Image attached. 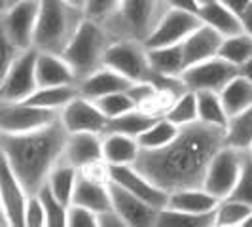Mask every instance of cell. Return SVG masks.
<instances>
[{
	"label": "cell",
	"instance_id": "obj_1",
	"mask_svg": "<svg viewBox=\"0 0 252 227\" xmlns=\"http://www.w3.org/2000/svg\"><path fill=\"white\" fill-rule=\"evenodd\" d=\"M224 144L222 127L195 121L180 127L177 137L161 148L140 150L133 167L167 193L203 188L207 167Z\"/></svg>",
	"mask_w": 252,
	"mask_h": 227
},
{
	"label": "cell",
	"instance_id": "obj_2",
	"mask_svg": "<svg viewBox=\"0 0 252 227\" xmlns=\"http://www.w3.org/2000/svg\"><path fill=\"white\" fill-rule=\"evenodd\" d=\"M66 137L68 133L59 117L29 133H0V153L29 195H34L46 184L51 169L61 161Z\"/></svg>",
	"mask_w": 252,
	"mask_h": 227
},
{
	"label": "cell",
	"instance_id": "obj_3",
	"mask_svg": "<svg viewBox=\"0 0 252 227\" xmlns=\"http://www.w3.org/2000/svg\"><path fill=\"white\" fill-rule=\"evenodd\" d=\"M38 2L40 6H38L32 48L36 51L63 55L64 48L72 40L86 13L84 10L68 4L66 0H38Z\"/></svg>",
	"mask_w": 252,
	"mask_h": 227
},
{
	"label": "cell",
	"instance_id": "obj_4",
	"mask_svg": "<svg viewBox=\"0 0 252 227\" xmlns=\"http://www.w3.org/2000/svg\"><path fill=\"white\" fill-rule=\"evenodd\" d=\"M116 38L118 36L106 25L84 17L72 40L63 51L64 61L74 70L76 82L95 72L97 68H101L104 51Z\"/></svg>",
	"mask_w": 252,
	"mask_h": 227
},
{
	"label": "cell",
	"instance_id": "obj_5",
	"mask_svg": "<svg viewBox=\"0 0 252 227\" xmlns=\"http://www.w3.org/2000/svg\"><path fill=\"white\" fill-rule=\"evenodd\" d=\"M102 66H108L129 82H150L154 70L148 61V50L137 38H116L104 51Z\"/></svg>",
	"mask_w": 252,
	"mask_h": 227
},
{
	"label": "cell",
	"instance_id": "obj_6",
	"mask_svg": "<svg viewBox=\"0 0 252 227\" xmlns=\"http://www.w3.org/2000/svg\"><path fill=\"white\" fill-rule=\"evenodd\" d=\"M247 151L235 150L231 146H222L211 159L207 167V172L203 178V189H207L211 195H215L218 201L229 197L233 191L237 178H239L243 159Z\"/></svg>",
	"mask_w": 252,
	"mask_h": 227
},
{
	"label": "cell",
	"instance_id": "obj_7",
	"mask_svg": "<svg viewBox=\"0 0 252 227\" xmlns=\"http://www.w3.org/2000/svg\"><path fill=\"white\" fill-rule=\"evenodd\" d=\"M165 10L163 0H124L118 19V36L144 40Z\"/></svg>",
	"mask_w": 252,
	"mask_h": 227
},
{
	"label": "cell",
	"instance_id": "obj_8",
	"mask_svg": "<svg viewBox=\"0 0 252 227\" xmlns=\"http://www.w3.org/2000/svg\"><path fill=\"white\" fill-rule=\"evenodd\" d=\"M59 112L46 110L25 101H0V133L17 135L50 125Z\"/></svg>",
	"mask_w": 252,
	"mask_h": 227
},
{
	"label": "cell",
	"instance_id": "obj_9",
	"mask_svg": "<svg viewBox=\"0 0 252 227\" xmlns=\"http://www.w3.org/2000/svg\"><path fill=\"white\" fill-rule=\"evenodd\" d=\"M201 25L197 13L186 12V10H175L167 8L165 13L158 19L148 36L142 40V44L152 50V48H165V46H175L180 44L189 32H193Z\"/></svg>",
	"mask_w": 252,
	"mask_h": 227
},
{
	"label": "cell",
	"instance_id": "obj_10",
	"mask_svg": "<svg viewBox=\"0 0 252 227\" xmlns=\"http://www.w3.org/2000/svg\"><path fill=\"white\" fill-rule=\"evenodd\" d=\"M38 89L36 50L19 51L0 84L2 101H25Z\"/></svg>",
	"mask_w": 252,
	"mask_h": 227
},
{
	"label": "cell",
	"instance_id": "obj_11",
	"mask_svg": "<svg viewBox=\"0 0 252 227\" xmlns=\"http://www.w3.org/2000/svg\"><path fill=\"white\" fill-rule=\"evenodd\" d=\"M239 74V68L224 61L222 57H211L203 63L191 64L182 70L180 82L189 91H215L220 93L222 87L233 76Z\"/></svg>",
	"mask_w": 252,
	"mask_h": 227
},
{
	"label": "cell",
	"instance_id": "obj_12",
	"mask_svg": "<svg viewBox=\"0 0 252 227\" xmlns=\"http://www.w3.org/2000/svg\"><path fill=\"white\" fill-rule=\"evenodd\" d=\"M38 6H40L38 0H23V2H15V4L6 6L4 12L0 13L6 34L10 36L13 46L19 51L32 48L38 19Z\"/></svg>",
	"mask_w": 252,
	"mask_h": 227
},
{
	"label": "cell",
	"instance_id": "obj_13",
	"mask_svg": "<svg viewBox=\"0 0 252 227\" xmlns=\"http://www.w3.org/2000/svg\"><path fill=\"white\" fill-rule=\"evenodd\" d=\"M59 121L66 133H99L102 135L106 127V117L99 110L95 101L78 95L59 112Z\"/></svg>",
	"mask_w": 252,
	"mask_h": 227
},
{
	"label": "cell",
	"instance_id": "obj_14",
	"mask_svg": "<svg viewBox=\"0 0 252 227\" xmlns=\"http://www.w3.org/2000/svg\"><path fill=\"white\" fill-rule=\"evenodd\" d=\"M27 199L29 193L25 191L23 184L0 153V204L10 227H23Z\"/></svg>",
	"mask_w": 252,
	"mask_h": 227
},
{
	"label": "cell",
	"instance_id": "obj_15",
	"mask_svg": "<svg viewBox=\"0 0 252 227\" xmlns=\"http://www.w3.org/2000/svg\"><path fill=\"white\" fill-rule=\"evenodd\" d=\"M110 199L112 208L124 220L126 227H156L158 224L159 210L135 197L116 182H110Z\"/></svg>",
	"mask_w": 252,
	"mask_h": 227
},
{
	"label": "cell",
	"instance_id": "obj_16",
	"mask_svg": "<svg viewBox=\"0 0 252 227\" xmlns=\"http://www.w3.org/2000/svg\"><path fill=\"white\" fill-rule=\"evenodd\" d=\"M110 167V165H108ZM110 182L120 184L122 188H126L129 193H133L135 197L148 202L150 206L161 210L167 204V197L169 193L158 188L152 180L144 176L140 170H137L133 165H118V167H110Z\"/></svg>",
	"mask_w": 252,
	"mask_h": 227
},
{
	"label": "cell",
	"instance_id": "obj_17",
	"mask_svg": "<svg viewBox=\"0 0 252 227\" xmlns=\"http://www.w3.org/2000/svg\"><path fill=\"white\" fill-rule=\"evenodd\" d=\"M222 40L224 36L220 32H216L215 28L203 25V23L193 32H189L188 36L180 42L186 68L191 64L203 63L211 57H216L220 46H222Z\"/></svg>",
	"mask_w": 252,
	"mask_h": 227
},
{
	"label": "cell",
	"instance_id": "obj_18",
	"mask_svg": "<svg viewBox=\"0 0 252 227\" xmlns=\"http://www.w3.org/2000/svg\"><path fill=\"white\" fill-rule=\"evenodd\" d=\"M64 163L72 165L78 170L86 165L102 159L101 135L99 133H68L63 150Z\"/></svg>",
	"mask_w": 252,
	"mask_h": 227
},
{
	"label": "cell",
	"instance_id": "obj_19",
	"mask_svg": "<svg viewBox=\"0 0 252 227\" xmlns=\"http://www.w3.org/2000/svg\"><path fill=\"white\" fill-rule=\"evenodd\" d=\"M70 204H80L93 210L95 214H101L104 210L112 208V199H110V182L95 180L78 170V180H76L74 191Z\"/></svg>",
	"mask_w": 252,
	"mask_h": 227
},
{
	"label": "cell",
	"instance_id": "obj_20",
	"mask_svg": "<svg viewBox=\"0 0 252 227\" xmlns=\"http://www.w3.org/2000/svg\"><path fill=\"white\" fill-rule=\"evenodd\" d=\"M131 84L133 82H129L122 74H118L116 70L108 68V66H101V68H97L95 72H91L89 76L78 80L76 87H78V95L95 101V99L110 95V93L127 91V89L131 87Z\"/></svg>",
	"mask_w": 252,
	"mask_h": 227
},
{
	"label": "cell",
	"instance_id": "obj_21",
	"mask_svg": "<svg viewBox=\"0 0 252 227\" xmlns=\"http://www.w3.org/2000/svg\"><path fill=\"white\" fill-rule=\"evenodd\" d=\"M36 82L38 87L76 84V74L63 55L36 51Z\"/></svg>",
	"mask_w": 252,
	"mask_h": 227
},
{
	"label": "cell",
	"instance_id": "obj_22",
	"mask_svg": "<svg viewBox=\"0 0 252 227\" xmlns=\"http://www.w3.org/2000/svg\"><path fill=\"white\" fill-rule=\"evenodd\" d=\"M218 199L203 188H188L171 191L165 208H173L189 214H211L215 212Z\"/></svg>",
	"mask_w": 252,
	"mask_h": 227
},
{
	"label": "cell",
	"instance_id": "obj_23",
	"mask_svg": "<svg viewBox=\"0 0 252 227\" xmlns=\"http://www.w3.org/2000/svg\"><path fill=\"white\" fill-rule=\"evenodd\" d=\"M102 161L110 167L133 165L140 151L137 139L122 133H102L101 135Z\"/></svg>",
	"mask_w": 252,
	"mask_h": 227
},
{
	"label": "cell",
	"instance_id": "obj_24",
	"mask_svg": "<svg viewBox=\"0 0 252 227\" xmlns=\"http://www.w3.org/2000/svg\"><path fill=\"white\" fill-rule=\"evenodd\" d=\"M197 17L203 25L215 28L222 36H231V34H237L243 30L239 15L231 12L220 0H209L207 4L199 6Z\"/></svg>",
	"mask_w": 252,
	"mask_h": 227
},
{
	"label": "cell",
	"instance_id": "obj_25",
	"mask_svg": "<svg viewBox=\"0 0 252 227\" xmlns=\"http://www.w3.org/2000/svg\"><path fill=\"white\" fill-rule=\"evenodd\" d=\"M218 95L227 115H235L252 106V84L241 74L233 76Z\"/></svg>",
	"mask_w": 252,
	"mask_h": 227
},
{
	"label": "cell",
	"instance_id": "obj_26",
	"mask_svg": "<svg viewBox=\"0 0 252 227\" xmlns=\"http://www.w3.org/2000/svg\"><path fill=\"white\" fill-rule=\"evenodd\" d=\"M148 61L156 74L171 76V78H180L182 70L186 68L180 44L165 46V48H152L148 50Z\"/></svg>",
	"mask_w": 252,
	"mask_h": 227
},
{
	"label": "cell",
	"instance_id": "obj_27",
	"mask_svg": "<svg viewBox=\"0 0 252 227\" xmlns=\"http://www.w3.org/2000/svg\"><path fill=\"white\" fill-rule=\"evenodd\" d=\"M74 97H78V87L76 84H66V85H48V87H38L25 102L34 104L46 110L61 112L68 102Z\"/></svg>",
	"mask_w": 252,
	"mask_h": 227
},
{
	"label": "cell",
	"instance_id": "obj_28",
	"mask_svg": "<svg viewBox=\"0 0 252 227\" xmlns=\"http://www.w3.org/2000/svg\"><path fill=\"white\" fill-rule=\"evenodd\" d=\"M224 142L235 150L249 151L252 146V106L247 110L229 115L224 129Z\"/></svg>",
	"mask_w": 252,
	"mask_h": 227
},
{
	"label": "cell",
	"instance_id": "obj_29",
	"mask_svg": "<svg viewBox=\"0 0 252 227\" xmlns=\"http://www.w3.org/2000/svg\"><path fill=\"white\" fill-rule=\"evenodd\" d=\"M156 119H158L156 115H150V114H146L140 108H131L129 112L108 119L102 133H122V135H127V137L139 139Z\"/></svg>",
	"mask_w": 252,
	"mask_h": 227
},
{
	"label": "cell",
	"instance_id": "obj_30",
	"mask_svg": "<svg viewBox=\"0 0 252 227\" xmlns=\"http://www.w3.org/2000/svg\"><path fill=\"white\" fill-rule=\"evenodd\" d=\"M76 180H78V169L72 165L64 163L63 159L51 169L50 176L46 180L48 188L51 189V193L63 202V204H70L72 199V191H74Z\"/></svg>",
	"mask_w": 252,
	"mask_h": 227
},
{
	"label": "cell",
	"instance_id": "obj_31",
	"mask_svg": "<svg viewBox=\"0 0 252 227\" xmlns=\"http://www.w3.org/2000/svg\"><path fill=\"white\" fill-rule=\"evenodd\" d=\"M195 95H197V121L205 125L226 129L229 115L224 110L220 95L215 91H197Z\"/></svg>",
	"mask_w": 252,
	"mask_h": 227
},
{
	"label": "cell",
	"instance_id": "obj_32",
	"mask_svg": "<svg viewBox=\"0 0 252 227\" xmlns=\"http://www.w3.org/2000/svg\"><path fill=\"white\" fill-rule=\"evenodd\" d=\"M218 57H222L224 61L239 68L241 64L252 59V36L243 30L231 36H224L222 46L218 50Z\"/></svg>",
	"mask_w": 252,
	"mask_h": 227
},
{
	"label": "cell",
	"instance_id": "obj_33",
	"mask_svg": "<svg viewBox=\"0 0 252 227\" xmlns=\"http://www.w3.org/2000/svg\"><path fill=\"white\" fill-rule=\"evenodd\" d=\"M122 2L124 0H86L84 13L89 19L106 25L118 36V19L122 12Z\"/></svg>",
	"mask_w": 252,
	"mask_h": 227
},
{
	"label": "cell",
	"instance_id": "obj_34",
	"mask_svg": "<svg viewBox=\"0 0 252 227\" xmlns=\"http://www.w3.org/2000/svg\"><path fill=\"white\" fill-rule=\"evenodd\" d=\"M165 117L175 123V125L180 129V127H186L189 123H195L197 121V95L195 91H182L178 95L175 102L171 104V108L167 110Z\"/></svg>",
	"mask_w": 252,
	"mask_h": 227
},
{
	"label": "cell",
	"instance_id": "obj_35",
	"mask_svg": "<svg viewBox=\"0 0 252 227\" xmlns=\"http://www.w3.org/2000/svg\"><path fill=\"white\" fill-rule=\"evenodd\" d=\"M215 212L211 214H189L173 208H161L156 227H213Z\"/></svg>",
	"mask_w": 252,
	"mask_h": 227
},
{
	"label": "cell",
	"instance_id": "obj_36",
	"mask_svg": "<svg viewBox=\"0 0 252 227\" xmlns=\"http://www.w3.org/2000/svg\"><path fill=\"white\" fill-rule=\"evenodd\" d=\"M177 133L178 127L175 123H171L163 115V117H158L137 139V142H139L140 150H154V148H161L165 144H169L177 137Z\"/></svg>",
	"mask_w": 252,
	"mask_h": 227
},
{
	"label": "cell",
	"instance_id": "obj_37",
	"mask_svg": "<svg viewBox=\"0 0 252 227\" xmlns=\"http://www.w3.org/2000/svg\"><path fill=\"white\" fill-rule=\"evenodd\" d=\"M252 208L249 204L235 199H222L215 208V226L216 227H241L243 220L249 216Z\"/></svg>",
	"mask_w": 252,
	"mask_h": 227
},
{
	"label": "cell",
	"instance_id": "obj_38",
	"mask_svg": "<svg viewBox=\"0 0 252 227\" xmlns=\"http://www.w3.org/2000/svg\"><path fill=\"white\" fill-rule=\"evenodd\" d=\"M42 206H44V212H46V227H66V204L59 201L51 189L48 188V184H44L42 188L38 189L36 193Z\"/></svg>",
	"mask_w": 252,
	"mask_h": 227
},
{
	"label": "cell",
	"instance_id": "obj_39",
	"mask_svg": "<svg viewBox=\"0 0 252 227\" xmlns=\"http://www.w3.org/2000/svg\"><path fill=\"white\" fill-rule=\"evenodd\" d=\"M95 104L99 106V110L104 114L106 119L118 117L122 114L129 112L131 108H137L135 102L131 101V97L127 95V91H118V93H110V95L99 97V99H95Z\"/></svg>",
	"mask_w": 252,
	"mask_h": 227
},
{
	"label": "cell",
	"instance_id": "obj_40",
	"mask_svg": "<svg viewBox=\"0 0 252 227\" xmlns=\"http://www.w3.org/2000/svg\"><path fill=\"white\" fill-rule=\"evenodd\" d=\"M229 199L245 202L252 208V157L249 151L245 153L239 178H237V184H235L233 191L229 193Z\"/></svg>",
	"mask_w": 252,
	"mask_h": 227
},
{
	"label": "cell",
	"instance_id": "obj_41",
	"mask_svg": "<svg viewBox=\"0 0 252 227\" xmlns=\"http://www.w3.org/2000/svg\"><path fill=\"white\" fill-rule=\"evenodd\" d=\"M66 227H99V218L93 210L80 204H68Z\"/></svg>",
	"mask_w": 252,
	"mask_h": 227
},
{
	"label": "cell",
	"instance_id": "obj_42",
	"mask_svg": "<svg viewBox=\"0 0 252 227\" xmlns=\"http://www.w3.org/2000/svg\"><path fill=\"white\" fill-rule=\"evenodd\" d=\"M19 55V50L13 46V42L10 40V36L6 34L2 19H0V84L4 80V76L8 72V68L12 66L13 59Z\"/></svg>",
	"mask_w": 252,
	"mask_h": 227
},
{
	"label": "cell",
	"instance_id": "obj_43",
	"mask_svg": "<svg viewBox=\"0 0 252 227\" xmlns=\"http://www.w3.org/2000/svg\"><path fill=\"white\" fill-rule=\"evenodd\" d=\"M23 227H46V212L36 195H29L27 199Z\"/></svg>",
	"mask_w": 252,
	"mask_h": 227
},
{
	"label": "cell",
	"instance_id": "obj_44",
	"mask_svg": "<svg viewBox=\"0 0 252 227\" xmlns=\"http://www.w3.org/2000/svg\"><path fill=\"white\" fill-rule=\"evenodd\" d=\"M97 218H99V227H126L124 220L118 216V212L114 208L97 214Z\"/></svg>",
	"mask_w": 252,
	"mask_h": 227
},
{
	"label": "cell",
	"instance_id": "obj_45",
	"mask_svg": "<svg viewBox=\"0 0 252 227\" xmlns=\"http://www.w3.org/2000/svg\"><path fill=\"white\" fill-rule=\"evenodd\" d=\"M167 8H175V10H186V12L197 13L199 6L195 0H163Z\"/></svg>",
	"mask_w": 252,
	"mask_h": 227
},
{
	"label": "cell",
	"instance_id": "obj_46",
	"mask_svg": "<svg viewBox=\"0 0 252 227\" xmlns=\"http://www.w3.org/2000/svg\"><path fill=\"white\" fill-rule=\"evenodd\" d=\"M220 2L224 6H227L233 13H237V15H241L252 4V0H220Z\"/></svg>",
	"mask_w": 252,
	"mask_h": 227
},
{
	"label": "cell",
	"instance_id": "obj_47",
	"mask_svg": "<svg viewBox=\"0 0 252 227\" xmlns=\"http://www.w3.org/2000/svg\"><path fill=\"white\" fill-rule=\"evenodd\" d=\"M239 19H241V27H243V32H247V34L252 36V4L241 13Z\"/></svg>",
	"mask_w": 252,
	"mask_h": 227
},
{
	"label": "cell",
	"instance_id": "obj_48",
	"mask_svg": "<svg viewBox=\"0 0 252 227\" xmlns=\"http://www.w3.org/2000/svg\"><path fill=\"white\" fill-rule=\"evenodd\" d=\"M239 74L241 76H245L249 82L252 84V59H249L245 64H241L239 66Z\"/></svg>",
	"mask_w": 252,
	"mask_h": 227
},
{
	"label": "cell",
	"instance_id": "obj_49",
	"mask_svg": "<svg viewBox=\"0 0 252 227\" xmlns=\"http://www.w3.org/2000/svg\"><path fill=\"white\" fill-rule=\"evenodd\" d=\"M241 227H252V210L249 212V216L243 220V224H241Z\"/></svg>",
	"mask_w": 252,
	"mask_h": 227
},
{
	"label": "cell",
	"instance_id": "obj_50",
	"mask_svg": "<svg viewBox=\"0 0 252 227\" xmlns=\"http://www.w3.org/2000/svg\"><path fill=\"white\" fill-rule=\"evenodd\" d=\"M66 2L76 6V8H80V10H84V2H86V0H66Z\"/></svg>",
	"mask_w": 252,
	"mask_h": 227
},
{
	"label": "cell",
	"instance_id": "obj_51",
	"mask_svg": "<svg viewBox=\"0 0 252 227\" xmlns=\"http://www.w3.org/2000/svg\"><path fill=\"white\" fill-rule=\"evenodd\" d=\"M8 226V222H6V216H4V210H2V204H0V227Z\"/></svg>",
	"mask_w": 252,
	"mask_h": 227
},
{
	"label": "cell",
	"instance_id": "obj_52",
	"mask_svg": "<svg viewBox=\"0 0 252 227\" xmlns=\"http://www.w3.org/2000/svg\"><path fill=\"white\" fill-rule=\"evenodd\" d=\"M4 8H6V0H0V13L4 12Z\"/></svg>",
	"mask_w": 252,
	"mask_h": 227
},
{
	"label": "cell",
	"instance_id": "obj_53",
	"mask_svg": "<svg viewBox=\"0 0 252 227\" xmlns=\"http://www.w3.org/2000/svg\"><path fill=\"white\" fill-rule=\"evenodd\" d=\"M15 2H23V0H6V6H10V4H15Z\"/></svg>",
	"mask_w": 252,
	"mask_h": 227
},
{
	"label": "cell",
	"instance_id": "obj_54",
	"mask_svg": "<svg viewBox=\"0 0 252 227\" xmlns=\"http://www.w3.org/2000/svg\"><path fill=\"white\" fill-rule=\"evenodd\" d=\"M195 2H197V6H203V4H207L209 0H195Z\"/></svg>",
	"mask_w": 252,
	"mask_h": 227
},
{
	"label": "cell",
	"instance_id": "obj_55",
	"mask_svg": "<svg viewBox=\"0 0 252 227\" xmlns=\"http://www.w3.org/2000/svg\"><path fill=\"white\" fill-rule=\"evenodd\" d=\"M249 153H251V157H252V146H251V150H249Z\"/></svg>",
	"mask_w": 252,
	"mask_h": 227
},
{
	"label": "cell",
	"instance_id": "obj_56",
	"mask_svg": "<svg viewBox=\"0 0 252 227\" xmlns=\"http://www.w3.org/2000/svg\"><path fill=\"white\" fill-rule=\"evenodd\" d=\"M0 101H2V93H0Z\"/></svg>",
	"mask_w": 252,
	"mask_h": 227
}]
</instances>
